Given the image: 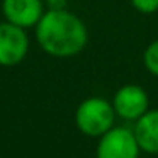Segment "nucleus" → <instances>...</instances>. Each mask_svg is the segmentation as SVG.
Returning a JSON list of instances; mask_svg holds the SVG:
<instances>
[{"mask_svg": "<svg viewBox=\"0 0 158 158\" xmlns=\"http://www.w3.org/2000/svg\"><path fill=\"white\" fill-rule=\"evenodd\" d=\"M2 10L7 22L27 29L36 27L41 21L44 15V4L43 0H4Z\"/></svg>", "mask_w": 158, "mask_h": 158, "instance_id": "423d86ee", "label": "nucleus"}, {"mask_svg": "<svg viewBox=\"0 0 158 158\" xmlns=\"http://www.w3.org/2000/svg\"><path fill=\"white\" fill-rule=\"evenodd\" d=\"M46 5H48V10H61V9H66V4L68 0H44Z\"/></svg>", "mask_w": 158, "mask_h": 158, "instance_id": "9d476101", "label": "nucleus"}, {"mask_svg": "<svg viewBox=\"0 0 158 158\" xmlns=\"http://www.w3.org/2000/svg\"><path fill=\"white\" fill-rule=\"evenodd\" d=\"M116 110L109 100L102 97H89L78 106L75 112L77 127L83 134L99 138L114 127Z\"/></svg>", "mask_w": 158, "mask_h": 158, "instance_id": "f03ea898", "label": "nucleus"}, {"mask_svg": "<svg viewBox=\"0 0 158 158\" xmlns=\"http://www.w3.org/2000/svg\"><path fill=\"white\" fill-rule=\"evenodd\" d=\"M141 151L158 155V109L144 112L133 129Z\"/></svg>", "mask_w": 158, "mask_h": 158, "instance_id": "0eeeda50", "label": "nucleus"}, {"mask_svg": "<svg viewBox=\"0 0 158 158\" xmlns=\"http://www.w3.org/2000/svg\"><path fill=\"white\" fill-rule=\"evenodd\" d=\"M143 65L148 73L158 77V39L151 41L143 53Z\"/></svg>", "mask_w": 158, "mask_h": 158, "instance_id": "6e6552de", "label": "nucleus"}, {"mask_svg": "<svg viewBox=\"0 0 158 158\" xmlns=\"http://www.w3.org/2000/svg\"><path fill=\"white\" fill-rule=\"evenodd\" d=\"M139 150L133 131L126 127H112L100 136L97 158H138Z\"/></svg>", "mask_w": 158, "mask_h": 158, "instance_id": "20e7f679", "label": "nucleus"}, {"mask_svg": "<svg viewBox=\"0 0 158 158\" xmlns=\"http://www.w3.org/2000/svg\"><path fill=\"white\" fill-rule=\"evenodd\" d=\"M134 10H138L139 14L150 15L158 12V0H129Z\"/></svg>", "mask_w": 158, "mask_h": 158, "instance_id": "1a4fd4ad", "label": "nucleus"}, {"mask_svg": "<svg viewBox=\"0 0 158 158\" xmlns=\"http://www.w3.org/2000/svg\"><path fill=\"white\" fill-rule=\"evenodd\" d=\"M112 106L119 117L127 121H138L144 112H148L150 99L143 87L127 83L117 89V92L114 94Z\"/></svg>", "mask_w": 158, "mask_h": 158, "instance_id": "39448f33", "label": "nucleus"}, {"mask_svg": "<svg viewBox=\"0 0 158 158\" xmlns=\"http://www.w3.org/2000/svg\"><path fill=\"white\" fill-rule=\"evenodd\" d=\"M29 51V38L26 29L12 22H0V65L15 66Z\"/></svg>", "mask_w": 158, "mask_h": 158, "instance_id": "7ed1b4c3", "label": "nucleus"}, {"mask_svg": "<svg viewBox=\"0 0 158 158\" xmlns=\"http://www.w3.org/2000/svg\"><path fill=\"white\" fill-rule=\"evenodd\" d=\"M36 39L41 49L55 58H72L85 49L89 32L83 21L73 12L46 10L36 24Z\"/></svg>", "mask_w": 158, "mask_h": 158, "instance_id": "f257e3e1", "label": "nucleus"}]
</instances>
